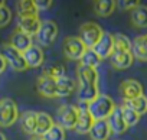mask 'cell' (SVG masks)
<instances>
[{"mask_svg":"<svg viewBox=\"0 0 147 140\" xmlns=\"http://www.w3.org/2000/svg\"><path fill=\"white\" fill-rule=\"evenodd\" d=\"M9 43L15 48V49H18L19 52H25V51H28L33 43H32V36H29V35H26L25 32H22V30H19V29H16L12 35H10V39H9Z\"/></svg>","mask_w":147,"mask_h":140,"instance_id":"cell-15","label":"cell"},{"mask_svg":"<svg viewBox=\"0 0 147 140\" xmlns=\"http://www.w3.org/2000/svg\"><path fill=\"white\" fill-rule=\"evenodd\" d=\"M43 77H48L51 80H55L58 81L59 78L65 77L66 75V69L63 65H59V64H55V65H48L43 68V72H42Z\"/></svg>","mask_w":147,"mask_h":140,"instance_id":"cell-26","label":"cell"},{"mask_svg":"<svg viewBox=\"0 0 147 140\" xmlns=\"http://www.w3.org/2000/svg\"><path fill=\"white\" fill-rule=\"evenodd\" d=\"M3 6H6V3L3 2V0H0V7H3Z\"/></svg>","mask_w":147,"mask_h":140,"instance_id":"cell-38","label":"cell"},{"mask_svg":"<svg viewBox=\"0 0 147 140\" xmlns=\"http://www.w3.org/2000/svg\"><path fill=\"white\" fill-rule=\"evenodd\" d=\"M55 123H53V120H52V117L48 114V113H43V111H40V113H38V120H36V131H35V136H38V137H43L49 130H51V127L53 126Z\"/></svg>","mask_w":147,"mask_h":140,"instance_id":"cell-22","label":"cell"},{"mask_svg":"<svg viewBox=\"0 0 147 140\" xmlns=\"http://www.w3.org/2000/svg\"><path fill=\"white\" fill-rule=\"evenodd\" d=\"M120 94L124 101H133L143 95V85L137 80H124L120 84Z\"/></svg>","mask_w":147,"mask_h":140,"instance_id":"cell-8","label":"cell"},{"mask_svg":"<svg viewBox=\"0 0 147 140\" xmlns=\"http://www.w3.org/2000/svg\"><path fill=\"white\" fill-rule=\"evenodd\" d=\"M78 107L72 104H62L56 111V124L63 130H75L78 123Z\"/></svg>","mask_w":147,"mask_h":140,"instance_id":"cell-2","label":"cell"},{"mask_svg":"<svg viewBox=\"0 0 147 140\" xmlns=\"http://www.w3.org/2000/svg\"><path fill=\"white\" fill-rule=\"evenodd\" d=\"M131 53L136 59L147 62V35H140L131 42Z\"/></svg>","mask_w":147,"mask_h":140,"instance_id":"cell-18","label":"cell"},{"mask_svg":"<svg viewBox=\"0 0 147 140\" xmlns=\"http://www.w3.org/2000/svg\"><path fill=\"white\" fill-rule=\"evenodd\" d=\"M104 29L95 22H85L80 26V39L88 49H92L102 38Z\"/></svg>","mask_w":147,"mask_h":140,"instance_id":"cell-3","label":"cell"},{"mask_svg":"<svg viewBox=\"0 0 147 140\" xmlns=\"http://www.w3.org/2000/svg\"><path fill=\"white\" fill-rule=\"evenodd\" d=\"M36 120L38 113L36 111H25L20 116V127L26 134H35L36 131Z\"/></svg>","mask_w":147,"mask_h":140,"instance_id":"cell-23","label":"cell"},{"mask_svg":"<svg viewBox=\"0 0 147 140\" xmlns=\"http://www.w3.org/2000/svg\"><path fill=\"white\" fill-rule=\"evenodd\" d=\"M133 61H134V56H133L131 51L130 52H127V51H114L113 55H111V65L115 69H127V68L131 66Z\"/></svg>","mask_w":147,"mask_h":140,"instance_id":"cell-17","label":"cell"},{"mask_svg":"<svg viewBox=\"0 0 147 140\" xmlns=\"http://www.w3.org/2000/svg\"><path fill=\"white\" fill-rule=\"evenodd\" d=\"M52 5V0H35V6L38 10H48Z\"/></svg>","mask_w":147,"mask_h":140,"instance_id":"cell-34","label":"cell"},{"mask_svg":"<svg viewBox=\"0 0 147 140\" xmlns=\"http://www.w3.org/2000/svg\"><path fill=\"white\" fill-rule=\"evenodd\" d=\"M23 58L26 61L28 68H38V66L43 65V61H45L43 51L39 45H32L28 51H25Z\"/></svg>","mask_w":147,"mask_h":140,"instance_id":"cell-13","label":"cell"},{"mask_svg":"<svg viewBox=\"0 0 147 140\" xmlns=\"http://www.w3.org/2000/svg\"><path fill=\"white\" fill-rule=\"evenodd\" d=\"M128 103L140 116L147 113V97L146 95H141V97H138V98H136L133 101H128Z\"/></svg>","mask_w":147,"mask_h":140,"instance_id":"cell-31","label":"cell"},{"mask_svg":"<svg viewBox=\"0 0 147 140\" xmlns=\"http://www.w3.org/2000/svg\"><path fill=\"white\" fill-rule=\"evenodd\" d=\"M130 22L134 28H138V29L147 28V6L140 5L136 9H133L130 15Z\"/></svg>","mask_w":147,"mask_h":140,"instance_id":"cell-21","label":"cell"},{"mask_svg":"<svg viewBox=\"0 0 147 140\" xmlns=\"http://www.w3.org/2000/svg\"><path fill=\"white\" fill-rule=\"evenodd\" d=\"M33 15H38L35 2H30V0L18 2V16H33Z\"/></svg>","mask_w":147,"mask_h":140,"instance_id":"cell-28","label":"cell"},{"mask_svg":"<svg viewBox=\"0 0 147 140\" xmlns=\"http://www.w3.org/2000/svg\"><path fill=\"white\" fill-rule=\"evenodd\" d=\"M77 90V83L71 77H62L56 81V97H69Z\"/></svg>","mask_w":147,"mask_h":140,"instance_id":"cell-20","label":"cell"},{"mask_svg":"<svg viewBox=\"0 0 147 140\" xmlns=\"http://www.w3.org/2000/svg\"><path fill=\"white\" fill-rule=\"evenodd\" d=\"M65 131L66 130H63L61 126H58L56 123L51 127V130L43 136V140H65Z\"/></svg>","mask_w":147,"mask_h":140,"instance_id":"cell-29","label":"cell"},{"mask_svg":"<svg viewBox=\"0 0 147 140\" xmlns=\"http://www.w3.org/2000/svg\"><path fill=\"white\" fill-rule=\"evenodd\" d=\"M0 140H7V139H6V136H5L2 131H0Z\"/></svg>","mask_w":147,"mask_h":140,"instance_id":"cell-36","label":"cell"},{"mask_svg":"<svg viewBox=\"0 0 147 140\" xmlns=\"http://www.w3.org/2000/svg\"><path fill=\"white\" fill-rule=\"evenodd\" d=\"M78 111H80V114H78V123H77L75 131H77L78 134H87V133H90V130L92 129L95 120L92 118L91 113L88 111L87 104L78 107Z\"/></svg>","mask_w":147,"mask_h":140,"instance_id":"cell-12","label":"cell"},{"mask_svg":"<svg viewBox=\"0 0 147 140\" xmlns=\"http://www.w3.org/2000/svg\"><path fill=\"white\" fill-rule=\"evenodd\" d=\"M2 55L5 56L7 65L10 68H13L15 71L22 72V71H26L28 69V65H26V61L23 58V53L19 52L18 49H15L9 42L2 45Z\"/></svg>","mask_w":147,"mask_h":140,"instance_id":"cell-5","label":"cell"},{"mask_svg":"<svg viewBox=\"0 0 147 140\" xmlns=\"http://www.w3.org/2000/svg\"><path fill=\"white\" fill-rule=\"evenodd\" d=\"M115 6H117V2H114V0H97V2L92 3V9L95 15L101 18L110 16L115 10Z\"/></svg>","mask_w":147,"mask_h":140,"instance_id":"cell-24","label":"cell"},{"mask_svg":"<svg viewBox=\"0 0 147 140\" xmlns=\"http://www.w3.org/2000/svg\"><path fill=\"white\" fill-rule=\"evenodd\" d=\"M6 68H7V62H6L5 56L0 53V74L5 72V71H6Z\"/></svg>","mask_w":147,"mask_h":140,"instance_id":"cell-35","label":"cell"},{"mask_svg":"<svg viewBox=\"0 0 147 140\" xmlns=\"http://www.w3.org/2000/svg\"><path fill=\"white\" fill-rule=\"evenodd\" d=\"M58 38V25L52 20H43L40 23L39 32L36 33V39L40 46H51Z\"/></svg>","mask_w":147,"mask_h":140,"instance_id":"cell-7","label":"cell"},{"mask_svg":"<svg viewBox=\"0 0 147 140\" xmlns=\"http://www.w3.org/2000/svg\"><path fill=\"white\" fill-rule=\"evenodd\" d=\"M80 62H81L80 65H82V66L97 69V66L101 64V59H100V56L94 52V49H87L85 53H84V56L81 58Z\"/></svg>","mask_w":147,"mask_h":140,"instance_id":"cell-27","label":"cell"},{"mask_svg":"<svg viewBox=\"0 0 147 140\" xmlns=\"http://www.w3.org/2000/svg\"><path fill=\"white\" fill-rule=\"evenodd\" d=\"M19 118V108L15 100L2 98L0 100V127H10Z\"/></svg>","mask_w":147,"mask_h":140,"instance_id":"cell-4","label":"cell"},{"mask_svg":"<svg viewBox=\"0 0 147 140\" xmlns=\"http://www.w3.org/2000/svg\"><path fill=\"white\" fill-rule=\"evenodd\" d=\"M12 22V10L7 6L0 7V29L6 28Z\"/></svg>","mask_w":147,"mask_h":140,"instance_id":"cell-32","label":"cell"},{"mask_svg":"<svg viewBox=\"0 0 147 140\" xmlns=\"http://www.w3.org/2000/svg\"><path fill=\"white\" fill-rule=\"evenodd\" d=\"M78 87H98V72L94 68L80 65L77 68Z\"/></svg>","mask_w":147,"mask_h":140,"instance_id":"cell-10","label":"cell"},{"mask_svg":"<svg viewBox=\"0 0 147 140\" xmlns=\"http://www.w3.org/2000/svg\"><path fill=\"white\" fill-rule=\"evenodd\" d=\"M36 91L40 97L53 98V97H56V81L42 75L36 81Z\"/></svg>","mask_w":147,"mask_h":140,"instance_id":"cell-14","label":"cell"},{"mask_svg":"<svg viewBox=\"0 0 147 140\" xmlns=\"http://www.w3.org/2000/svg\"><path fill=\"white\" fill-rule=\"evenodd\" d=\"M114 41H115L114 51H127V52L131 51V41L125 35H121V33L114 35Z\"/></svg>","mask_w":147,"mask_h":140,"instance_id":"cell-30","label":"cell"},{"mask_svg":"<svg viewBox=\"0 0 147 140\" xmlns=\"http://www.w3.org/2000/svg\"><path fill=\"white\" fill-rule=\"evenodd\" d=\"M121 113H123V117H124V120H125V123H127V126L128 127H131V126H136L138 121H140V114L130 106V103L128 101H124L123 104H121Z\"/></svg>","mask_w":147,"mask_h":140,"instance_id":"cell-25","label":"cell"},{"mask_svg":"<svg viewBox=\"0 0 147 140\" xmlns=\"http://www.w3.org/2000/svg\"><path fill=\"white\" fill-rule=\"evenodd\" d=\"M117 5L123 9V10H128V9H136L137 6H140V2L138 0H136V2H128V0H120V2H117Z\"/></svg>","mask_w":147,"mask_h":140,"instance_id":"cell-33","label":"cell"},{"mask_svg":"<svg viewBox=\"0 0 147 140\" xmlns=\"http://www.w3.org/2000/svg\"><path fill=\"white\" fill-rule=\"evenodd\" d=\"M30 140H43V137H38V136H33Z\"/></svg>","mask_w":147,"mask_h":140,"instance_id":"cell-37","label":"cell"},{"mask_svg":"<svg viewBox=\"0 0 147 140\" xmlns=\"http://www.w3.org/2000/svg\"><path fill=\"white\" fill-rule=\"evenodd\" d=\"M42 20L39 19L38 15L33 16H19L18 18V29L25 32L29 36H36V33L39 32Z\"/></svg>","mask_w":147,"mask_h":140,"instance_id":"cell-11","label":"cell"},{"mask_svg":"<svg viewBox=\"0 0 147 140\" xmlns=\"http://www.w3.org/2000/svg\"><path fill=\"white\" fill-rule=\"evenodd\" d=\"M114 45H115V41H114V35L113 33H108V32H104L102 38L98 41V43L92 48L94 52L100 56V59H107V58H111L113 52H114Z\"/></svg>","mask_w":147,"mask_h":140,"instance_id":"cell-9","label":"cell"},{"mask_svg":"<svg viewBox=\"0 0 147 140\" xmlns=\"http://www.w3.org/2000/svg\"><path fill=\"white\" fill-rule=\"evenodd\" d=\"M110 136H111V129H110L107 120L95 121L92 129L90 130L91 140H108Z\"/></svg>","mask_w":147,"mask_h":140,"instance_id":"cell-19","label":"cell"},{"mask_svg":"<svg viewBox=\"0 0 147 140\" xmlns=\"http://www.w3.org/2000/svg\"><path fill=\"white\" fill-rule=\"evenodd\" d=\"M107 121H108V126L111 129V133H114V134H123L128 129V126H127V123H125V120L123 117V113H121V108L120 107H115V110L107 118Z\"/></svg>","mask_w":147,"mask_h":140,"instance_id":"cell-16","label":"cell"},{"mask_svg":"<svg viewBox=\"0 0 147 140\" xmlns=\"http://www.w3.org/2000/svg\"><path fill=\"white\" fill-rule=\"evenodd\" d=\"M87 108L91 113L92 118L95 121H100V120H107L113 114V111L115 110V104H114V100L110 95L100 94L94 101H91L87 106Z\"/></svg>","mask_w":147,"mask_h":140,"instance_id":"cell-1","label":"cell"},{"mask_svg":"<svg viewBox=\"0 0 147 140\" xmlns=\"http://www.w3.org/2000/svg\"><path fill=\"white\" fill-rule=\"evenodd\" d=\"M87 49L80 36H68L63 41V53L71 61H81Z\"/></svg>","mask_w":147,"mask_h":140,"instance_id":"cell-6","label":"cell"}]
</instances>
